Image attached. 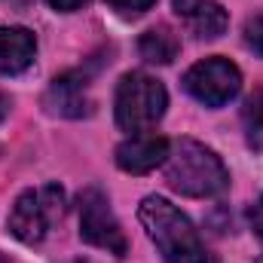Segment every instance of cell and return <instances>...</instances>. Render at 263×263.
I'll use <instances>...</instances> for the list:
<instances>
[{
	"mask_svg": "<svg viewBox=\"0 0 263 263\" xmlns=\"http://www.w3.org/2000/svg\"><path fill=\"white\" fill-rule=\"evenodd\" d=\"M138 220L147 230L150 242L156 245V251L162 254L165 263H208L196 227L168 199L144 196L141 208H138Z\"/></svg>",
	"mask_w": 263,
	"mask_h": 263,
	"instance_id": "cell-1",
	"label": "cell"
},
{
	"mask_svg": "<svg viewBox=\"0 0 263 263\" xmlns=\"http://www.w3.org/2000/svg\"><path fill=\"white\" fill-rule=\"evenodd\" d=\"M165 184L181 196L208 199V196H220L230 187V172L211 147L199 144L193 138H181L168 150Z\"/></svg>",
	"mask_w": 263,
	"mask_h": 263,
	"instance_id": "cell-2",
	"label": "cell"
},
{
	"mask_svg": "<svg viewBox=\"0 0 263 263\" xmlns=\"http://www.w3.org/2000/svg\"><path fill=\"white\" fill-rule=\"evenodd\" d=\"M165 107H168V95L156 77L132 70L117 83L114 114H117V126L123 132H147L162 120Z\"/></svg>",
	"mask_w": 263,
	"mask_h": 263,
	"instance_id": "cell-3",
	"label": "cell"
},
{
	"mask_svg": "<svg viewBox=\"0 0 263 263\" xmlns=\"http://www.w3.org/2000/svg\"><path fill=\"white\" fill-rule=\"evenodd\" d=\"M65 190L59 184H40V187H31L25 190L22 196L15 199L12 211H9V233L25 242V245H40L49 230L65 217Z\"/></svg>",
	"mask_w": 263,
	"mask_h": 263,
	"instance_id": "cell-4",
	"label": "cell"
},
{
	"mask_svg": "<svg viewBox=\"0 0 263 263\" xmlns=\"http://www.w3.org/2000/svg\"><path fill=\"white\" fill-rule=\"evenodd\" d=\"M77 205H80V239L114 257H123L129 251V242L110 208V199L98 187H86L77 199Z\"/></svg>",
	"mask_w": 263,
	"mask_h": 263,
	"instance_id": "cell-5",
	"label": "cell"
},
{
	"mask_svg": "<svg viewBox=\"0 0 263 263\" xmlns=\"http://www.w3.org/2000/svg\"><path fill=\"white\" fill-rule=\"evenodd\" d=\"M184 89L205 107H223L242 92V73L230 59L211 55L184 73Z\"/></svg>",
	"mask_w": 263,
	"mask_h": 263,
	"instance_id": "cell-6",
	"label": "cell"
},
{
	"mask_svg": "<svg viewBox=\"0 0 263 263\" xmlns=\"http://www.w3.org/2000/svg\"><path fill=\"white\" fill-rule=\"evenodd\" d=\"M92 73L89 70H67L62 77L52 80V86L46 89V110L55 117H67V120H80L92 114V98H89V83Z\"/></svg>",
	"mask_w": 263,
	"mask_h": 263,
	"instance_id": "cell-7",
	"label": "cell"
},
{
	"mask_svg": "<svg viewBox=\"0 0 263 263\" xmlns=\"http://www.w3.org/2000/svg\"><path fill=\"white\" fill-rule=\"evenodd\" d=\"M168 150H172L168 138H162L156 132H135L132 138H126L117 147L114 159L129 175H147V172H153L156 165H162L168 159Z\"/></svg>",
	"mask_w": 263,
	"mask_h": 263,
	"instance_id": "cell-8",
	"label": "cell"
},
{
	"mask_svg": "<svg viewBox=\"0 0 263 263\" xmlns=\"http://www.w3.org/2000/svg\"><path fill=\"white\" fill-rule=\"evenodd\" d=\"M175 15L199 40H214L230 25V15L217 0H175Z\"/></svg>",
	"mask_w": 263,
	"mask_h": 263,
	"instance_id": "cell-9",
	"label": "cell"
},
{
	"mask_svg": "<svg viewBox=\"0 0 263 263\" xmlns=\"http://www.w3.org/2000/svg\"><path fill=\"white\" fill-rule=\"evenodd\" d=\"M37 55V37L28 28H0V73L15 77L34 65Z\"/></svg>",
	"mask_w": 263,
	"mask_h": 263,
	"instance_id": "cell-10",
	"label": "cell"
},
{
	"mask_svg": "<svg viewBox=\"0 0 263 263\" xmlns=\"http://www.w3.org/2000/svg\"><path fill=\"white\" fill-rule=\"evenodd\" d=\"M138 52L150 65H172L178 59V52H181V40H178V34L168 25H156V28L141 34Z\"/></svg>",
	"mask_w": 263,
	"mask_h": 263,
	"instance_id": "cell-11",
	"label": "cell"
},
{
	"mask_svg": "<svg viewBox=\"0 0 263 263\" xmlns=\"http://www.w3.org/2000/svg\"><path fill=\"white\" fill-rule=\"evenodd\" d=\"M242 126L251 147H263V89H257L242 107Z\"/></svg>",
	"mask_w": 263,
	"mask_h": 263,
	"instance_id": "cell-12",
	"label": "cell"
},
{
	"mask_svg": "<svg viewBox=\"0 0 263 263\" xmlns=\"http://www.w3.org/2000/svg\"><path fill=\"white\" fill-rule=\"evenodd\" d=\"M245 46L254 52V55H260L263 59V12H257V15H251L248 22H245Z\"/></svg>",
	"mask_w": 263,
	"mask_h": 263,
	"instance_id": "cell-13",
	"label": "cell"
},
{
	"mask_svg": "<svg viewBox=\"0 0 263 263\" xmlns=\"http://www.w3.org/2000/svg\"><path fill=\"white\" fill-rule=\"evenodd\" d=\"M110 9H117L120 15H144L156 0H107Z\"/></svg>",
	"mask_w": 263,
	"mask_h": 263,
	"instance_id": "cell-14",
	"label": "cell"
},
{
	"mask_svg": "<svg viewBox=\"0 0 263 263\" xmlns=\"http://www.w3.org/2000/svg\"><path fill=\"white\" fill-rule=\"evenodd\" d=\"M248 220H251V230H254V233L263 239V196L257 199L251 208H248Z\"/></svg>",
	"mask_w": 263,
	"mask_h": 263,
	"instance_id": "cell-15",
	"label": "cell"
},
{
	"mask_svg": "<svg viewBox=\"0 0 263 263\" xmlns=\"http://www.w3.org/2000/svg\"><path fill=\"white\" fill-rule=\"evenodd\" d=\"M46 3H49L55 12H77L86 0H46Z\"/></svg>",
	"mask_w": 263,
	"mask_h": 263,
	"instance_id": "cell-16",
	"label": "cell"
},
{
	"mask_svg": "<svg viewBox=\"0 0 263 263\" xmlns=\"http://www.w3.org/2000/svg\"><path fill=\"white\" fill-rule=\"evenodd\" d=\"M6 114H9V98H6V95H0V120H3Z\"/></svg>",
	"mask_w": 263,
	"mask_h": 263,
	"instance_id": "cell-17",
	"label": "cell"
},
{
	"mask_svg": "<svg viewBox=\"0 0 263 263\" xmlns=\"http://www.w3.org/2000/svg\"><path fill=\"white\" fill-rule=\"evenodd\" d=\"M0 263H12V260H9V257H6V254H0Z\"/></svg>",
	"mask_w": 263,
	"mask_h": 263,
	"instance_id": "cell-18",
	"label": "cell"
},
{
	"mask_svg": "<svg viewBox=\"0 0 263 263\" xmlns=\"http://www.w3.org/2000/svg\"><path fill=\"white\" fill-rule=\"evenodd\" d=\"M254 263H263V257H257V260H254Z\"/></svg>",
	"mask_w": 263,
	"mask_h": 263,
	"instance_id": "cell-19",
	"label": "cell"
}]
</instances>
